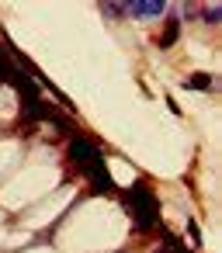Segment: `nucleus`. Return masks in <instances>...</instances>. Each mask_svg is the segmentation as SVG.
Returning a JSON list of instances; mask_svg holds the SVG:
<instances>
[{
  "label": "nucleus",
  "instance_id": "7",
  "mask_svg": "<svg viewBox=\"0 0 222 253\" xmlns=\"http://www.w3.org/2000/svg\"><path fill=\"white\" fill-rule=\"evenodd\" d=\"M7 73H11V63H7L4 56H0V80H7Z\"/></svg>",
  "mask_w": 222,
  "mask_h": 253
},
{
  "label": "nucleus",
  "instance_id": "5",
  "mask_svg": "<svg viewBox=\"0 0 222 253\" xmlns=\"http://www.w3.org/2000/svg\"><path fill=\"white\" fill-rule=\"evenodd\" d=\"M184 84L194 87V90H212V77H208V73H194V77H187Z\"/></svg>",
  "mask_w": 222,
  "mask_h": 253
},
{
  "label": "nucleus",
  "instance_id": "2",
  "mask_svg": "<svg viewBox=\"0 0 222 253\" xmlns=\"http://www.w3.org/2000/svg\"><path fill=\"white\" fill-rule=\"evenodd\" d=\"M125 208H129V215L135 218V229H139V232H149V229L156 225V218H160V201H156V194H153L149 187H142V184H132V191L125 194Z\"/></svg>",
  "mask_w": 222,
  "mask_h": 253
},
{
  "label": "nucleus",
  "instance_id": "4",
  "mask_svg": "<svg viewBox=\"0 0 222 253\" xmlns=\"http://www.w3.org/2000/svg\"><path fill=\"white\" fill-rule=\"evenodd\" d=\"M177 32H180V21H177V18H170V21H167V32H163V35H156V45H160V49H170V45L177 42Z\"/></svg>",
  "mask_w": 222,
  "mask_h": 253
},
{
  "label": "nucleus",
  "instance_id": "3",
  "mask_svg": "<svg viewBox=\"0 0 222 253\" xmlns=\"http://www.w3.org/2000/svg\"><path fill=\"white\" fill-rule=\"evenodd\" d=\"M122 11L132 18H160L167 11V4L163 0H129V4H122Z\"/></svg>",
  "mask_w": 222,
  "mask_h": 253
},
{
  "label": "nucleus",
  "instance_id": "8",
  "mask_svg": "<svg viewBox=\"0 0 222 253\" xmlns=\"http://www.w3.org/2000/svg\"><path fill=\"white\" fill-rule=\"evenodd\" d=\"M205 18H208V21H219V18H222V11H215V7H208V11H205Z\"/></svg>",
  "mask_w": 222,
  "mask_h": 253
},
{
  "label": "nucleus",
  "instance_id": "6",
  "mask_svg": "<svg viewBox=\"0 0 222 253\" xmlns=\"http://www.w3.org/2000/svg\"><path fill=\"white\" fill-rule=\"evenodd\" d=\"M187 236H191V243H194V246H201V232H198V222H194V218L187 222Z\"/></svg>",
  "mask_w": 222,
  "mask_h": 253
},
{
  "label": "nucleus",
  "instance_id": "1",
  "mask_svg": "<svg viewBox=\"0 0 222 253\" xmlns=\"http://www.w3.org/2000/svg\"><path fill=\"white\" fill-rule=\"evenodd\" d=\"M70 160L80 167V173H84L97 191H115V180L104 173V153H101V146H94V139L73 135V139H70Z\"/></svg>",
  "mask_w": 222,
  "mask_h": 253
}]
</instances>
